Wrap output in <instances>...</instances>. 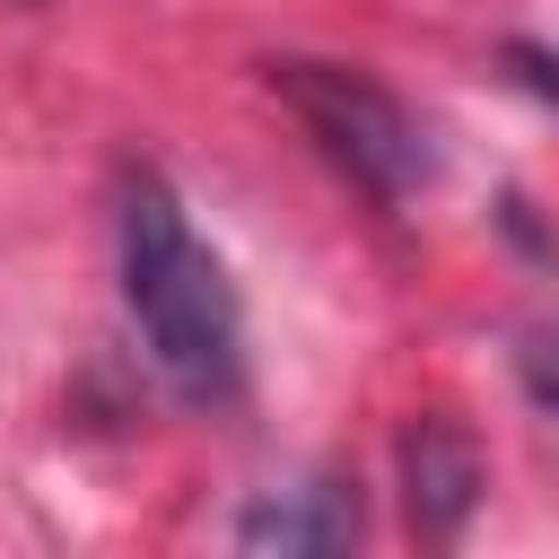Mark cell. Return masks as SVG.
Wrapping results in <instances>:
<instances>
[{
  "label": "cell",
  "instance_id": "cell-2",
  "mask_svg": "<svg viewBox=\"0 0 559 559\" xmlns=\"http://www.w3.org/2000/svg\"><path fill=\"white\" fill-rule=\"evenodd\" d=\"M262 79H271V96L306 122V140H314L358 192H376V201H411V192L428 183V166H437L428 122H419L393 87H376L367 70L280 52V61H262Z\"/></svg>",
  "mask_w": 559,
  "mask_h": 559
},
{
  "label": "cell",
  "instance_id": "cell-5",
  "mask_svg": "<svg viewBox=\"0 0 559 559\" xmlns=\"http://www.w3.org/2000/svg\"><path fill=\"white\" fill-rule=\"evenodd\" d=\"M515 367H524V384H533V402H542V411H559V332H524V349H515Z\"/></svg>",
  "mask_w": 559,
  "mask_h": 559
},
{
  "label": "cell",
  "instance_id": "cell-1",
  "mask_svg": "<svg viewBox=\"0 0 559 559\" xmlns=\"http://www.w3.org/2000/svg\"><path fill=\"white\" fill-rule=\"evenodd\" d=\"M114 245H122V306H131L157 376L201 411L236 402L245 393V306L227 288V262L201 245V227L166 192V175H148V166L122 175Z\"/></svg>",
  "mask_w": 559,
  "mask_h": 559
},
{
  "label": "cell",
  "instance_id": "cell-3",
  "mask_svg": "<svg viewBox=\"0 0 559 559\" xmlns=\"http://www.w3.org/2000/svg\"><path fill=\"white\" fill-rule=\"evenodd\" d=\"M402 480H411V515L428 533H463V515L480 498V454L454 419H411L402 428Z\"/></svg>",
  "mask_w": 559,
  "mask_h": 559
},
{
  "label": "cell",
  "instance_id": "cell-4",
  "mask_svg": "<svg viewBox=\"0 0 559 559\" xmlns=\"http://www.w3.org/2000/svg\"><path fill=\"white\" fill-rule=\"evenodd\" d=\"M245 550H341L358 542V489L349 480H297V489H262L236 524Z\"/></svg>",
  "mask_w": 559,
  "mask_h": 559
}]
</instances>
